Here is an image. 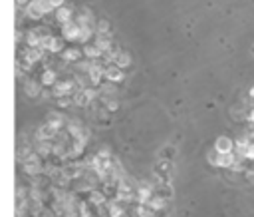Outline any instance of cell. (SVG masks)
<instances>
[{
    "label": "cell",
    "instance_id": "6da1fadb",
    "mask_svg": "<svg viewBox=\"0 0 254 217\" xmlns=\"http://www.w3.org/2000/svg\"><path fill=\"white\" fill-rule=\"evenodd\" d=\"M234 147H236V143H234V139H230L228 135H220V137H216V141H214V151H216V153H232Z\"/></svg>",
    "mask_w": 254,
    "mask_h": 217
},
{
    "label": "cell",
    "instance_id": "3957f363",
    "mask_svg": "<svg viewBox=\"0 0 254 217\" xmlns=\"http://www.w3.org/2000/svg\"><path fill=\"white\" fill-rule=\"evenodd\" d=\"M248 121H250V123L254 125V108H252V109L248 111Z\"/></svg>",
    "mask_w": 254,
    "mask_h": 217
},
{
    "label": "cell",
    "instance_id": "7a4b0ae2",
    "mask_svg": "<svg viewBox=\"0 0 254 217\" xmlns=\"http://www.w3.org/2000/svg\"><path fill=\"white\" fill-rule=\"evenodd\" d=\"M240 157H244V159H254V141H248V145L244 147V151H242Z\"/></svg>",
    "mask_w": 254,
    "mask_h": 217
}]
</instances>
